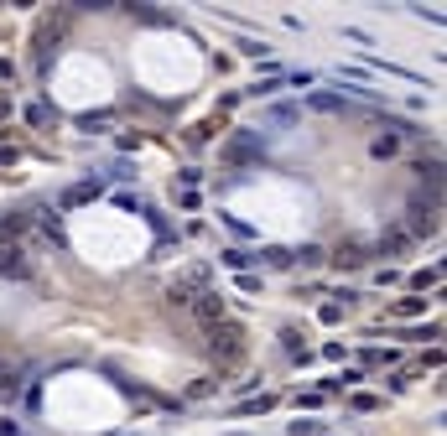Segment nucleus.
<instances>
[{"label":"nucleus","mask_w":447,"mask_h":436,"mask_svg":"<svg viewBox=\"0 0 447 436\" xmlns=\"http://www.w3.org/2000/svg\"><path fill=\"white\" fill-rule=\"evenodd\" d=\"M281 348L292 353V359H302V364H307V343H302V333H297V327H286V333H281Z\"/></svg>","instance_id":"nucleus-12"},{"label":"nucleus","mask_w":447,"mask_h":436,"mask_svg":"<svg viewBox=\"0 0 447 436\" xmlns=\"http://www.w3.org/2000/svg\"><path fill=\"white\" fill-rule=\"evenodd\" d=\"M94 197H99V187H94V182H78V187H68V192H63V208H78V203H94Z\"/></svg>","instance_id":"nucleus-11"},{"label":"nucleus","mask_w":447,"mask_h":436,"mask_svg":"<svg viewBox=\"0 0 447 436\" xmlns=\"http://www.w3.org/2000/svg\"><path fill=\"white\" fill-rule=\"evenodd\" d=\"M110 120H115V110H99V114H78V125H84V130H104Z\"/></svg>","instance_id":"nucleus-19"},{"label":"nucleus","mask_w":447,"mask_h":436,"mask_svg":"<svg viewBox=\"0 0 447 436\" xmlns=\"http://www.w3.org/2000/svg\"><path fill=\"white\" fill-rule=\"evenodd\" d=\"M203 286H208V265H188L182 275H172V286H167V301H172V307H188V301L198 296Z\"/></svg>","instance_id":"nucleus-2"},{"label":"nucleus","mask_w":447,"mask_h":436,"mask_svg":"<svg viewBox=\"0 0 447 436\" xmlns=\"http://www.w3.org/2000/svg\"><path fill=\"white\" fill-rule=\"evenodd\" d=\"M260 260H266V265H271V270H286V265H292V249H281V244H271V249H266V255H260Z\"/></svg>","instance_id":"nucleus-14"},{"label":"nucleus","mask_w":447,"mask_h":436,"mask_svg":"<svg viewBox=\"0 0 447 436\" xmlns=\"http://www.w3.org/2000/svg\"><path fill=\"white\" fill-rule=\"evenodd\" d=\"M276 88H281V78H260V84H250L245 94H250V99H271Z\"/></svg>","instance_id":"nucleus-17"},{"label":"nucleus","mask_w":447,"mask_h":436,"mask_svg":"<svg viewBox=\"0 0 447 436\" xmlns=\"http://www.w3.org/2000/svg\"><path fill=\"white\" fill-rule=\"evenodd\" d=\"M406 234H411V239H422V234H437V203H422V197H416L411 203V213H406V223H401Z\"/></svg>","instance_id":"nucleus-5"},{"label":"nucleus","mask_w":447,"mask_h":436,"mask_svg":"<svg viewBox=\"0 0 447 436\" xmlns=\"http://www.w3.org/2000/svg\"><path fill=\"white\" fill-rule=\"evenodd\" d=\"M422 312H427L422 296H406V301H396V307H390V317H422Z\"/></svg>","instance_id":"nucleus-13"},{"label":"nucleus","mask_w":447,"mask_h":436,"mask_svg":"<svg viewBox=\"0 0 447 436\" xmlns=\"http://www.w3.org/2000/svg\"><path fill=\"white\" fill-rule=\"evenodd\" d=\"M292 436H323L318 421H292Z\"/></svg>","instance_id":"nucleus-23"},{"label":"nucleus","mask_w":447,"mask_h":436,"mask_svg":"<svg viewBox=\"0 0 447 436\" xmlns=\"http://www.w3.org/2000/svg\"><path fill=\"white\" fill-rule=\"evenodd\" d=\"M271 120H276V125H292V120H302V110H297V104H276Z\"/></svg>","instance_id":"nucleus-20"},{"label":"nucleus","mask_w":447,"mask_h":436,"mask_svg":"<svg viewBox=\"0 0 447 436\" xmlns=\"http://www.w3.org/2000/svg\"><path fill=\"white\" fill-rule=\"evenodd\" d=\"M307 110H318V114H344V110H349V99H344V94H328V88H318V94H307Z\"/></svg>","instance_id":"nucleus-7"},{"label":"nucleus","mask_w":447,"mask_h":436,"mask_svg":"<svg viewBox=\"0 0 447 436\" xmlns=\"http://www.w3.org/2000/svg\"><path fill=\"white\" fill-rule=\"evenodd\" d=\"M0 275H11V281H32V275H37L32 255H26V244L0 239Z\"/></svg>","instance_id":"nucleus-4"},{"label":"nucleus","mask_w":447,"mask_h":436,"mask_svg":"<svg viewBox=\"0 0 447 436\" xmlns=\"http://www.w3.org/2000/svg\"><path fill=\"white\" fill-rule=\"evenodd\" d=\"M370 151L380 156V161H385V156H396V151H401V140H396V136H375V140H370Z\"/></svg>","instance_id":"nucleus-15"},{"label":"nucleus","mask_w":447,"mask_h":436,"mask_svg":"<svg viewBox=\"0 0 447 436\" xmlns=\"http://www.w3.org/2000/svg\"><path fill=\"white\" fill-rule=\"evenodd\" d=\"M219 260H224V265H229V270H245V265H250V255H245V249H224Z\"/></svg>","instance_id":"nucleus-22"},{"label":"nucleus","mask_w":447,"mask_h":436,"mask_svg":"<svg viewBox=\"0 0 447 436\" xmlns=\"http://www.w3.org/2000/svg\"><path fill=\"white\" fill-rule=\"evenodd\" d=\"M219 156L240 166V161H260V156H266V145H260V136H255V130H234V136L224 140V151H219Z\"/></svg>","instance_id":"nucleus-3"},{"label":"nucleus","mask_w":447,"mask_h":436,"mask_svg":"<svg viewBox=\"0 0 447 436\" xmlns=\"http://www.w3.org/2000/svg\"><path fill=\"white\" fill-rule=\"evenodd\" d=\"M271 405H276V395H260V400H245L240 405V416H266Z\"/></svg>","instance_id":"nucleus-18"},{"label":"nucleus","mask_w":447,"mask_h":436,"mask_svg":"<svg viewBox=\"0 0 447 436\" xmlns=\"http://www.w3.org/2000/svg\"><path fill=\"white\" fill-rule=\"evenodd\" d=\"M297 260H302V265H318L323 249H318V244H302V249H292V265H297Z\"/></svg>","instance_id":"nucleus-21"},{"label":"nucleus","mask_w":447,"mask_h":436,"mask_svg":"<svg viewBox=\"0 0 447 436\" xmlns=\"http://www.w3.org/2000/svg\"><path fill=\"white\" fill-rule=\"evenodd\" d=\"M240 52H245V58H260V52H271V47H266V42H255V37H245V47H240Z\"/></svg>","instance_id":"nucleus-24"},{"label":"nucleus","mask_w":447,"mask_h":436,"mask_svg":"<svg viewBox=\"0 0 447 436\" xmlns=\"http://www.w3.org/2000/svg\"><path fill=\"white\" fill-rule=\"evenodd\" d=\"M188 307H193V317H198V322H203V327H214V322H224V296H219V291H214V286H203V291H198V296H193V301H188Z\"/></svg>","instance_id":"nucleus-6"},{"label":"nucleus","mask_w":447,"mask_h":436,"mask_svg":"<svg viewBox=\"0 0 447 436\" xmlns=\"http://www.w3.org/2000/svg\"><path fill=\"white\" fill-rule=\"evenodd\" d=\"M203 353L208 359H214L219 369H229V364H240L245 353H250V338H245V327L240 322H229V317H224V322H214V327H203Z\"/></svg>","instance_id":"nucleus-1"},{"label":"nucleus","mask_w":447,"mask_h":436,"mask_svg":"<svg viewBox=\"0 0 447 436\" xmlns=\"http://www.w3.org/2000/svg\"><path fill=\"white\" fill-rule=\"evenodd\" d=\"M411 171H416V177H422L427 187H432V197H437V187H442V161H437V156H432V161H416Z\"/></svg>","instance_id":"nucleus-10"},{"label":"nucleus","mask_w":447,"mask_h":436,"mask_svg":"<svg viewBox=\"0 0 447 436\" xmlns=\"http://www.w3.org/2000/svg\"><path fill=\"white\" fill-rule=\"evenodd\" d=\"M364 260H370V255H364V249H359V244H354V239L333 249V265H338V270H359V265H364Z\"/></svg>","instance_id":"nucleus-8"},{"label":"nucleus","mask_w":447,"mask_h":436,"mask_svg":"<svg viewBox=\"0 0 447 436\" xmlns=\"http://www.w3.org/2000/svg\"><path fill=\"white\" fill-rule=\"evenodd\" d=\"M0 78H16V62H6V58H0Z\"/></svg>","instance_id":"nucleus-25"},{"label":"nucleus","mask_w":447,"mask_h":436,"mask_svg":"<svg viewBox=\"0 0 447 436\" xmlns=\"http://www.w3.org/2000/svg\"><path fill=\"white\" fill-rule=\"evenodd\" d=\"M6 114H11V104H6V99H0V120H6Z\"/></svg>","instance_id":"nucleus-26"},{"label":"nucleus","mask_w":447,"mask_h":436,"mask_svg":"<svg viewBox=\"0 0 447 436\" xmlns=\"http://www.w3.org/2000/svg\"><path fill=\"white\" fill-rule=\"evenodd\" d=\"M411 286H416V291H427V286H442V270H437V265L416 270V275H411Z\"/></svg>","instance_id":"nucleus-16"},{"label":"nucleus","mask_w":447,"mask_h":436,"mask_svg":"<svg viewBox=\"0 0 447 436\" xmlns=\"http://www.w3.org/2000/svg\"><path fill=\"white\" fill-rule=\"evenodd\" d=\"M380 249H385V255H401V249H411V234H406L401 223H396V229L380 234Z\"/></svg>","instance_id":"nucleus-9"}]
</instances>
